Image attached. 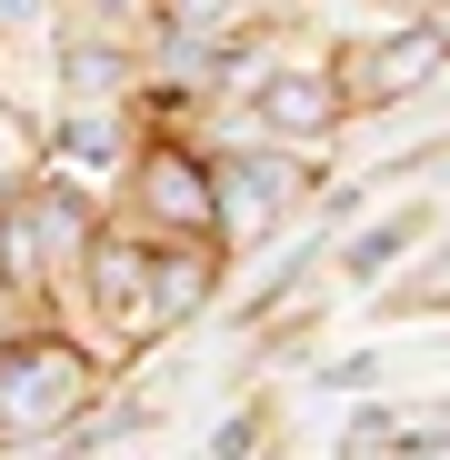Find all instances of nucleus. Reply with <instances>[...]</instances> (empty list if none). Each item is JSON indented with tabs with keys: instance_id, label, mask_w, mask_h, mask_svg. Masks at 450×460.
I'll use <instances>...</instances> for the list:
<instances>
[{
	"instance_id": "obj_9",
	"label": "nucleus",
	"mask_w": 450,
	"mask_h": 460,
	"mask_svg": "<svg viewBox=\"0 0 450 460\" xmlns=\"http://www.w3.org/2000/svg\"><path fill=\"white\" fill-rule=\"evenodd\" d=\"M260 450H270V401L220 411V420H210V440H200V460H260Z\"/></svg>"
},
{
	"instance_id": "obj_6",
	"label": "nucleus",
	"mask_w": 450,
	"mask_h": 460,
	"mask_svg": "<svg viewBox=\"0 0 450 460\" xmlns=\"http://www.w3.org/2000/svg\"><path fill=\"white\" fill-rule=\"evenodd\" d=\"M40 140H50V171L91 181V190L110 200L120 171H130V150L150 140V111H140V101H50V111H40Z\"/></svg>"
},
{
	"instance_id": "obj_1",
	"label": "nucleus",
	"mask_w": 450,
	"mask_h": 460,
	"mask_svg": "<svg viewBox=\"0 0 450 460\" xmlns=\"http://www.w3.org/2000/svg\"><path fill=\"white\" fill-rule=\"evenodd\" d=\"M110 370L120 360L81 321H60V311H40L31 331H11L0 341V460H50L70 440V420L110 391Z\"/></svg>"
},
{
	"instance_id": "obj_10",
	"label": "nucleus",
	"mask_w": 450,
	"mask_h": 460,
	"mask_svg": "<svg viewBox=\"0 0 450 460\" xmlns=\"http://www.w3.org/2000/svg\"><path fill=\"white\" fill-rule=\"evenodd\" d=\"M391 360H401V350H340V360H321L311 380H321L331 401H370V391L391 380Z\"/></svg>"
},
{
	"instance_id": "obj_8",
	"label": "nucleus",
	"mask_w": 450,
	"mask_h": 460,
	"mask_svg": "<svg viewBox=\"0 0 450 460\" xmlns=\"http://www.w3.org/2000/svg\"><path fill=\"white\" fill-rule=\"evenodd\" d=\"M40 111H50V101H31V91H11V81H0V200H21V190L50 171Z\"/></svg>"
},
{
	"instance_id": "obj_2",
	"label": "nucleus",
	"mask_w": 450,
	"mask_h": 460,
	"mask_svg": "<svg viewBox=\"0 0 450 460\" xmlns=\"http://www.w3.org/2000/svg\"><path fill=\"white\" fill-rule=\"evenodd\" d=\"M210 150V200H220V251H260V241H280L290 220H311V200H321V161L311 150H280V140H260V130H241V140H200Z\"/></svg>"
},
{
	"instance_id": "obj_3",
	"label": "nucleus",
	"mask_w": 450,
	"mask_h": 460,
	"mask_svg": "<svg viewBox=\"0 0 450 460\" xmlns=\"http://www.w3.org/2000/svg\"><path fill=\"white\" fill-rule=\"evenodd\" d=\"M440 70H450V21L430 11V0H401L391 21H370V31L331 40V81H340L350 120H381V111L420 101Z\"/></svg>"
},
{
	"instance_id": "obj_12",
	"label": "nucleus",
	"mask_w": 450,
	"mask_h": 460,
	"mask_svg": "<svg viewBox=\"0 0 450 460\" xmlns=\"http://www.w3.org/2000/svg\"><path fill=\"white\" fill-rule=\"evenodd\" d=\"M60 31V0H0V50H40Z\"/></svg>"
},
{
	"instance_id": "obj_4",
	"label": "nucleus",
	"mask_w": 450,
	"mask_h": 460,
	"mask_svg": "<svg viewBox=\"0 0 450 460\" xmlns=\"http://www.w3.org/2000/svg\"><path fill=\"white\" fill-rule=\"evenodd\" d=\"M110 220L150 230V241H220V200H210V150L171 120H150V140L130 150V171L110 190Z\"/></svg>"
},
{
	"instance_id": "obj_11",
	"label": "nucleus",
	"mask_w": 450,
	"mask_h": 460,
	"mask_svg": "<svg viewBox=\"0 0 450 460\" xmlns=\"http://www.w3.org/2000/svg\"><path fill=\"white\" fill-rule=\"evenodd\" d=\"M60 21H91V31H120V40H150V31H161V0H60Z\"/></svg>"
},
{
	"instance_id": "obj_7",
	"label": "nucleus",
	"mask_w": 450,
	"mask_h": 460,
	"mask_svg": "<svg viewBox=\"0 0 450 460\" xmlns=\"http://www.w3.org/2000/svg\"><path fill=\"white\" fill-rule=\"evenodd\" d=\"M50 60V101H140V40L91 31V21H60L40 40Z\"/></svg>"
},
{
	"instance_id": "obj_5",
	"label": "nucleus",
	"mask_w": 450,
	"mask_h": 460,
	"mask_svg": "<svg viewBox=\"0 0 450 460\" xmlns=\"http://www.w3.org/2000/svg\"><path fill=\"white\" fill-rule=\"evenodd\" d=\"M450 230V210L430 200V190H391L381 210H360L350 230H331V290L340 300H370V290H391L430 241Z\"/></svg>"
}]
</instances>
